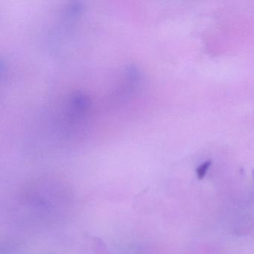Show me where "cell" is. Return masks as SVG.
Here are the masks:
<instances>
[{"label":"cell","instance_id":"1","mask_svg":"<svg viewBox=\"0 0 254 254\" xmlns=\"http://www.w3.org/2000/svg\"><path fill=\"white\" fill-rule=\"evenodd\" d=\"M210 161H206L197 168V175L199 179H201V178H203V177L205 176L206 172H207L208 169H209V166H210Z\"/></svg>","mask_w":254,"mask_h":254}]
</instances>
